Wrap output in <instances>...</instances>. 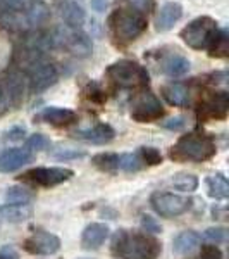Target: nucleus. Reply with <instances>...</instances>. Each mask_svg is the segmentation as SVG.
<instances>
[{
  "label": "nucleus",
  "mask_w": 229,
  "mask_h": 259,
  "mask_svg": "<svg viewBox=\"0 0 229 259\" xmlns=\"http://www.w3.org/2000/svg\"><path fill=\"white\" fill-rule=\"evenodd\" d=\"M112 252L121 259H157L162 245L148 233L121 230L112 239Z\"/></svg>",
  "instance_id": "nucleus-1"
},
{
  "label": "nucleus",
  "mask_w": 229,
  "mask_h": 259,
  "mask_svg": "<svg viewBox=\"0 0 229 259\" xmlns=\"http://www.w3.org/2000/svg\"><path fill=\"white\" fill-rule=\"evenodd\" d=\"M215 154V144L212 137L205 133H188L183 135L170 149V157L176 161H193L202 162Z\"/></svg>",
  "instance_id": "nucleus-2"
},
{
  "label": "nucleus",
  "mask_w": 229,
  "mask_h": 259,
  "mask_svg": "<svg viewBox=\"0 0 229 259\" xmlns=\"http://www.w3.org/2000/svg\"><path fill=\"white\" fill-rule=\"evenodd\" d=\"M109 26L119 40H135L147 30V18L140 11L118 9L110 14Z\"/></svg>",
  "instance_id": "nucleus-3"
},
{
  "label": "nucleus",
  "mask_w": 229,
  "mask_h": 259,
  "mask_svg": "<svg viewBox=\"0 0 229 259\" xmlns=\"http://www.w3.org/2000/svg\"><path fill=\"white\" fill-rule=\"evenodd\" d=\"M219 33L217 21L209 18V16H202V18L193 19L188 26L181 30V38L185 40L186 45L191 49H209L210 44Z\"/></svg>",
  "instance_id": "nucleus-4"
},
{
  "label": "nucleus",
  "mask_w": 229,
  "mask_h": 259,
  "mask_svg": "<svg viewBox=\"0 0 229 259\" xmlns=\"http://www.w3.org/2000/svg\"><path fill=\"white\" fill-rule=\"evenodd\" d=\"M107 76L110 78L116 85L126 87V89H140V87L148 85V73L143 66H140L135 61H118L109 66Z\"/></svg>",
  "instance_id": "nucleus-5"
},
{
  "label": "nucleus",
  "mask_w": 229,
  "mask_h": 259,
  "mask_svg": "<svg viewBox=\"0 0 229 259\" xmlns=\"http://www.w3.org/2000/svg\"><path fill=\"white\" fill-rule=\"evenodd\" d=\"M150 202L157 211V214L164 216V218H176L191 207V200L188 197L170 194V192H155Z\"/></svg>",
  "instance_id": "nucleus-6"
},
{
  "label": "nucleus",
  "mask_w": 229,
  "mask_h": 259,
  "mask_svg": "<svg viewBox=\"0 0 229 259\" xmlns=\"http://www.w3.org/2000/svg\"><path fill=\"white\" fill-rule=\"evenodd\" d=\"M23 247L33 256H52L61 249V240L53 233L45 232V230H36L24 240Z\"/></svg>",
  "instance_id": "nucleus-7"
},
{
  "label": "nucleus",
  "mask_w": 229,
  "mask_h": 259,
  "mask_svg": "<svg viewBox=\"0 0 229 259\" xmlns=\"http://www.w3.org/2000/svg\"><path fill=\"white\" fill-rule=\"evenodd\" d=\"M131 116L138 123H152V121H157L164 116V107H162V104L155 95L147 92V94H143L135 100Z\"/></svg>",
  "instance_id": "nucleus-8"
},
{
  "label": "nucleus",
  "mask_w": 229,
  "mask_h": 259,
  "mask_svg": "<svg viewBox=\"0 0 229 259\" xmlns=\"http://www.w3.org/2000/svg\"><path fill=\"white\" fill-rule=\"evenodd\" d=\"M73 175L69 168H33L24 173V180L40 187H55L68 182Z\"/></svg>",
  "instance_id": "nucleus-9"
},
{
  "label": "nucleus",
  "mask_w": 229,
  "mask_h": 259,
  "mask_svg": "<svg viewBox=\"0 0 229 259\" xmlns=\"http://www.w3.org/2000/svg\"><path fill=\"white\" fill-rule=\"evenodd\" d=\"M229 97L226 92H215L200 106V116L203 119H224L227 116Z\"/></svg>",
  "instance_id": "nucleus-10"
},
{
  "label": "nucleus",
  "mask_w": 229,
  "mask_h": 259,
  "mask_svg": "<svg viewBox=\"0 0 229 259\" xmlns=\"http://www.w3.org/2000/svg\"><path fill=\"white\" fill-rule=\"evenodd\" d=\"M31 159H33V156L28 149H19V147L6 149L0 154V171H2V173L18 171Z\"/></svg>",
  "instance_id": "nucleus-11"
},
{
  "label": "nucleus",
  "mask_w": 229,
  "mask_h": 259,
  "mask_svg": "<svg viewBox=\"0 0 229 259\" xmlns=\"http://www.w3.org/2000/svg\"><path fill=\"white\" fill-rule=\"evenodd\" d=\"M183 16V7L178 2H165L160 7L159 14L155 19V28L157 31H167L174 26V23L181 19Z\"/></svg>",
  "instance_id": "nucleus-12"
},
{
  "label": "nucleus",
  "mask_w": 229,
  "mask_h": 259,
  "mask_svg": "<svg viewBox=\"0 0 229 259\" xmlns=\"http://www.w3.org/2000/svg\"><path fill=\"white\" fill-rule=\"evenodd\" d=\"M114 130H112L109 124H95L93 128H86V130H80V132L74 133V139H80L85 142H90V144H109V142L114 139Z\"/></svg>",
  "instance_id": "nucleus-13"
},
{
  "label": "nucleus",
  "mask_w": 229,
  "mask_h": 259,
  "mask_svg": "<svg viewBox=\"0 0 229 259\" xmlns=\"http://www.w3.org/2000/svg\"><path fill=\"white\" fill-rule=\"evenodd\" d=\"M109 232L105 223H90L81 235V245L85 249H98L109 237Z\"/></svg>",
  "instance_id": "nucleus-14"
},
{
  "label": "nucleus",
  "mask_w": 229,
  "mask_h": 259,
  "mask_svg": "<svg viewBox=\"0 0 229 259\" xmlns=\"http://www.w3.org/2000/svg\"><path fill=\"white\" fill-rule=\"evenodd\" d=\"M57 81V71L52 64H38L31 71V90L41 92Z\"/></svg>",
  "instance_id": "nucleus-15"
},
{
  "label": "nucleus",
  "mask_w": 229,
  "mask_h": 259,
  "mask_svg": "<svg viewBox=\"0 0 229 259\" xmlns=\"http://www.w3.org/2000/svg\"><path fill=\"white\" fill-rule=\"evenodd\" d=\"M38 118L53 126H66L76 121V112L66 107H45L38 114Z\"/></svg>",
  "instance_id": "nucleus-16"
},
{
  "label": "nucleus",
  "mask_w": 229,
  "mask_h": 259,
  "mask_svg": "<svg viewBox=\"0 0 229 259\" xmlns=\"http://www.w3.org/2000/svg\"><path fill=\"white\" fill-rule=\"evenodd\" d=\"M33 211L30 206H19V204H4L0 206V221L6 223H23L31 218Z\"/></svg>",
  "instance_id": "nucleus-17"
},
{
  "label": "nucleus",
  "mask_w": 229,
  "mask_h": 259,
  "mask_svg": "<svg viewBox=\"0 0 229 259\" xmlns=\"http://www.w3.org/2000/svg\"><path fill=\"white\" fill-rule=\"evenodd\" d=\"M162 71L170 78L183 76L190 71V61L183 57L181 54H170L162 61Z\"/></svg>",
  "instance_id": "nucleus-18"
},
{
  "label": "nucleus",
  "mask_w": 229,
  "mask_h": 259,
  "mask_svg": "<svg viewBox=\"0 0 229 259\" xmlns=\"http://www.w3.org/2000/svg\"><path fill=\"white\" fill-rule=\"evenodd\" d=\"M205 185H207V194H209L212 199H215V200L227 199L229 183H227V180L222 173H217V175H212V177H209L205 180Z\"/></svg>",
  "instance_id": "nucleus-19"
},
{
  "label": "nucleus",
  "mask_w": 229,
  "mask_h": 259,
  "mask_svg": "<svg viewBox=\"0 0 229 259\" xmlns=\"http://www.w3.org/2000/svg\"><path fill=\"white\" fill-rule=\"evenodd\" d=\"M200 244V235L193 230H186L181 232L180 235L174 239L173 242V250L176 254H188L193 249H197V245Z\"/></svg>",
  "instance_id": "nucleus-20"
},
{
  "label": "nucleus",
  "mask_w": 229,
  "mask_h": 259,
  "mask_svg": "<svg viewBox=\"0 0 229 259\" xmlns=\"http://www.w3.org/2000/svg\"><path fill=\"white\" fill-rule=\"evenodd\" d=\"M162 97H164L170 106H185L188 102V90L181 83H169L162 87Z\"/></svg>",
  "instance_id": "nucleus-21"
},
{
  "label": "nucleus",
  "mask_w": 229,
  "mask_h": 259,
  "mask_svg": "<svg viewBox=\"0 0 229 259\" xmlns=\"http://www.w3.org/2000/svg\"><path fill=\"white\" fill-rule=\"evenodd\" d=\"M62 18L71 26H80L85 21V11L74 2H64V6H62Z\"/></svg>",
  "instance_id": "nucleus-22"
},
{
  "label": "nucleus",
  "mask_w": 229,
  "mask_h": 259,
  "mask_svg": "<svg viewBox=\"0 0 229 259\" xmlns=\"http://www.w3.org/2000/svg\"><path fill=\"white\" fill-rule=\"evenodd\" d=\"M167 185L181 192H193L198 187V178L193 175H176L169 180Z\"/></svg>",
  "instance_id": "nucleus-23"
},
{
  "label": "nucleus",
  "mask_w": 229,
  "mask_h": 259,
  "mask_svg": "<svg viewBox=\"0 0 229 259\" xmlns=\"http://www.w3.org/2000/svg\"><path fill=\"white\" fill-rule=\"evenodd\" d=\"M7 204H19V206H30L33 200V194L28 189H21V187H11L6 192Z\"/></svg>",
  "instance_id": "nucleus-24"
},
{
  "label": "nucleus",
  "mask_w": 229,
  "mask_h": 259,
  "mask_svg": "<svg viewBox=\"0 0 229 259\" xmlns=\"http://www.w3.org/2000/svg\"><path fill=\"white\" fill-rule=\"evenodd\" d=\"M210 56L212 57H226L227 56V33L226 30H219L217 36L210 44Z\"/></svg>",
  "instance_id": "nucleus-25"
},
{
  "label": "nucleus",
  "mask_w": 229,
  "mask_h": 259,
  "mask_svg": "<svg viewBox=\"0 0 229 259\" xmlns=\"http://www.w3.org/2000/svg\"><path fill=\"white\" fill-rule=\"evenodd\" d=\"M118 168L126 173H135L141 168V159L138 154H121L118 156Z\"/></svg>",
  "instance_id": "nucleus-26"
},
{
  "label": "nucleus",
  "mask_w": 229,
  "mask_h": 259,
  "mask_svg": "<svg viewBox=\"0 0 229 259\" xmlns=\"http://www.w3.org/2000/svg\"><path fill=\"white\" fill-rule=\"evenodd\" d=\"M93 164L102 171L118 169V154H98L93 157Z\"/></svg>",
  "instance_id": "nucleus-27"
},
{
  "label": "nucleus",
  "mask_w": 229,
  "mask_h": 259,
  "mask_svg": "<svg viewBox=\"0 0 229 259\" xmlns=\"http://www.w3.org/2000/svg\"><path fill=\"white\" fill-rule=\"evenodd\" d=\"M138 157L141 159V162H147V164H150V166H157L162 162L160 150L155 149V147H141Z\"/></svg>",
  "instance_id": "nucleus-28"
},
{
  "label": "nucleus",
  "mask_w": 229,
  "mask_h": 259,
  "mask_svg": "<svg viewBox=\"0 0 229 259\" xmlns=\"http://www.w3.org/2000/svg\"><path fill=\"white\" fill-rule=\"evenodd\" d=\"M26 147H28V150H43V149L50 147V140L45 135L36 133V135H33L31 139L26 142Z\"/></svg>",
  "instance_id": "nucleus-29"
},
{
  "label": "nucleus",
  "mask_w": 229,
  "mask_h": 259,
  "mask_svg": "<svg viewBox=\"0 0 229 259\" xmlns=\"http://www.w3.org/2000/svg\"><path fill=\"white\" fill-rule=\"evenodd\" d=\"M86 97H88L91 102L102 104V102H105L107 95L103 94V90L100 89L97 83H91V85H88V89H86Z\"/></svg>",
  "instance_id": "nucleus-30"
},
{
  "label": "nucleus",
  "mask_w": 229,
  "mask_h": 259,
  "mask_svg": "<svg viewBox=\"0 0 229 259\" xmlns=\"http://www.w3.org/2000/svg\"><path fill=\"white\" fill-rule=\"evenodd\" d=\"M203 237H205L207 240L214 242V244L217 245V244H220V242L226 240V230H224V228H219V227H215V228H207V230H205V233H203Z\"/></svg>",
  "instance_id": "nucleus-31"
},
{
  "label": "nucleus",
  "mask_w": 229,
  "mask_h": 259,
  "mask_svg": "<svg viewBox=\"0 0 229 259\" xmlns=\"http://www.w3.org/2000/svg\"><path fill=\"white\" fill-rule=\"evenodd\" d=\"M200 257H202V259H224L222 257V250H220L217 245H214V244L202 245Z\"/></svg>",
  "instance_id": "nucleus-32"
},
{
  "label": "nucleus",
  "mask_w": 229,
  "mask_h": 259,
  "mask_svg": "<svg viewBox=\"0 0 229 259\" xmlns=\"http://www.w3.org/2000/svg\"><path fill=\"white\" fill-rule=\"evenodd\" d=\"M141 227H143L145 232H148V233H160L162 232L160 223H157V220L152 218L150 214L141 216Z\"/></svg>",
  "instance_id": "nucleus-33"
},
{
  "label": "nucleus",
  "mask_w": 229,
  "mask_h": 259,
  "mask_svg": "<svg viewBox=\"0 0 229 259\" xmlns=\"http://www.w3.org/2000/svg\"><path fill=\"white\" fill-rule=\"evenodd\" d=\"M83 156H85V152H81V150H73V149H62L55 152V157H59V159H78V157H83Z\"/></svg>",
  "instance_id": "nucleus-34"
},
{
  "label": "nucleus",
  "mask_w": 229,
  "mask_h": 259,
  "mask_svg": "<svg viewBox=\"0 0 229 259\" xmlns=\"http://www.w3.org/2000/svg\"><path fill=\"white\" fill-rule=\"evenodd\" d=\"M131 2L141 14H143V12H150L153 9V6H155V0H131Z\"/></svg>",
  "instance_id": "nucleus-35"
},
{
  "label": "nucleus",
  "mask_w": 229,
  "mask_h": 259,
  "mask_svg": "<svg viewBox=\"0 0 229 259\" xmlns=\"http://www.w3.org/2000/svg\"><path fill=\"white\" fill-rule=\"evenodd\" d=\"M164 126L169 128V130H181L183 126H185V118H183V116H176V118H170L169 121H165Z\"/></svg>",
  "instance_id": "nucleus-36"
},
{
  "label": "nucleus",
  "mask_w": 229,
  "mask_h": 259,
  "mask_svg": "<svg viewBox=\"0 0 229 259\" xmlns=\"http://www.w3.org/2000/svg\"><path fill=\"white\" fill-rule=\"evenodd\" d=\"M0 259H18V254H16V250L12 247H4L2 250H0Z\"/></svg>",
  "instance_id": "nucleus-37"
},
{
  "label": "nucleus",
  "mask_w": 229,
  "mask_h": 259,
  "mask_svg": "<svg viewBox=\"0 0 229 259\" xmlns=\"http://www.w3.org/2000/svg\"><path fill=\"white\" fill-rule=\"evenodd\" d=\"M23 135H24V128H14V130H11V132L7 133L6 139H11V140H19V139H23Z\"/></svg>",
  "instance_id": "nucleus-38"
},
{
  "label": "nucleus",
  "mask_w": 229,
  "mask_h": 259,
  "mask_svg": "<svg viewBox=\"0 0 229 259\" xmlns=\"http://www.w3.org/2000/svg\"><path fill=\"white\" fill-rule=\"evenodd\" d=\"M107 4H109L107 0H91V6H93V9H95V11H98V12L105 11Z\"/></svg>",
  "instance_id": "nucleus-39"
},
{
  "label": "nucleus",
  "mask_w": 229,
  "mask_h": 259,
  "mask_svg": "<svg viewBox=\"0 0 229 259\" xmlns=\"http://www.w3.org/2000/svg\"><path fill=\"white\" fill-rule=\"evenodd\" d=\"M6 49H9V45L6 44L4 36H0V50H6ZM6 59H7V56H2V54H0V68H4V62H6Z\"/></svg>",
  "instance_id": "nucleus-40"
}]
</instances>
